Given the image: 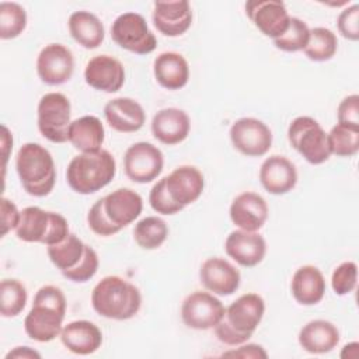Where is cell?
<instances>
[{
	"label": "cell",
	"instance_id": "1",
	"mask_svg": "<svg viewBox=\"0 0 359 359\" xmlns=\"http://www.w3.org/2000/svg\"><path fill=\"white\" fill-rule=\"evenodd\" d=\"M66 314V297L53 286H42L34 296L32 307L24 320L27 335L36 342H50L60 335Z\"/></svg>",
	"mask_w": 359,
	"mask_h": 359
},
{
	"label": "cell",
	"instance_id": "2",
	"mask_svg": "<svg viewBox=\"0 0 359 359\" xmlns=\"http://www.w3.org/2000/svg\"><path fill=\"white\" fill-rule=\"evenodd\" d=\"M264 313L265 302L259 294H241L224 310L222 320L215 325V334L229 346L245 344L259 325Z\"/></svg>",
	"mask_w": 359,
	"mask_h": 359
},
{
	"label": "cell",
	"instance_id": "3",
	"mask_svg": "<svg viewBox=\"0 0 359 359\" xmlns=\"http://www.w3.org/2000/svg\"><path fill=\"white\" fill-rule=\"evenodd\" d=\"M91 304L95 313L111 320H129L142 306L140 290L126 279L111 275L102 278L91 292Z\"/></svg>",
	"mask_w": 359,
	"mask_h": 359
},
{
	"label": "cell",
	"instance_id": "4",
	"mask_svg": "<svg viewBox=\"0 0 359 359\" xmlns=\"http://www.w3.org/2000/svg\"><path fill=\"white\" fill-rule=\"evenodd\" d=\"M15 168L24 191L32 196H46L56 182L52 154L39 143H25L15 157Z\"/></svg>",
	"mask_w": 359,
	"mask_h": 359
},
{
	"label": "cell",
	"instance_id": "5",
	"mask_svg": "<svg viewBox=\"0 0 359 359\" xmlns=\"http://www.w3.org/2000/svg\"><path fill=\"white\" fill-rule=\"evenodd\" d=\"M115 174L116 163L114 156L101 149L73 157L66 170V181L74 192L90 195L107 187Z\"/></svg>",
	"mask_w": 359,
	"mask_h": 359
},
{
	"label": "cell",
	"instance_id": "6",
	"mask_svg": "<svg viewBox=\"0 0 359 359\" xmlns=\"http://www.w3.org/2000/svg\"><path fill=\"white\" fill-rule=\"evenodd\" d=\"M69 234L67 220L55 212H46L38 206H27L21 210L15 236L25 243L48 245L60 243Z\"/></svg>",
	"mask_w": 359,
	"mask_h": 359
},
{
	"label": "cell",
	"instance_id": "7",
	"mask_svg": "<svg viewBox=\"0 0 359 359\" xmlns=\"http://www.w3.org/2000/svg\"><path fill=\"white\" fill-rule=\"evenodd\" d=\"M290 146L313 165L323 164L331 156L328 139L321 125L311 116H297L287 128Z\"/></svg>",
	"mask_w": 359,
	"mask_h": 359
},
{
	"label": "cell",
	"instance_id": "8",
	"mask_svg": "<svg viewBox=\"0 0 359 359\" xmlns=\"http://www.w3.org/2000/svg\"><path fill=\"white\" fill-rule=\"evenodd\" d=\"M70 101L62 93H48L38 102V129L52 143L69 142Z\"/></svg>",
	"mask_w": 359,
	"mask_h": 359
},
{
	"label": "cell",
	"instance_id": "9",
	"mask_svg": "<svg viewBox=\"0 0 359 359\" xmlns=\"http://www.w3.org/2000/svg\"><path fill=\"white\" fill-rule=\"evenodd\" d=\"M111 36L116 45L136 55L151 53L157 46L154 34L143 15L139 13H123L115 18L111 27Z\"/></svg>",
	"mask_w": 359,
	"mask_h": 359
},
{
	"label": "cell",
	"instance_id": "10",
	"mask_svg": "<svg viewBox=\"0 0 359 359\" xmlns=\"http://www.w3.org/2000/svg\"><path fill=\"white\" fill-rule=\"evenodd\" d=\"M164 165V157L158 147L149 142H137L129 146L123 156L126 177L137 184H147L156 180Z\"/></svg>",
	"mask_w": 359,
	"mask_h": 359
},
{
	"label": "cell",
	"instance_id": "11",
	"mask_svg": "<svg viewBox=\"0 0 359 359\" xmlns=\"http://www.w3.org/2000/svg\"><path fill=\"white\" fill-rule=\"evenodd\" d=\"M223 303L209 292H194L181 306L182 323L192 330H210L224 314Z\"/></svg>",
	"mask_w": 359,
	"mask_h": 359
},
{
	"label": "cell",
	"instance_id": "12",
	"mask_svg": "<svg viewBox=\"0 0 359 359\" xmlns=\"http://www.w3.org/2000/svg\"><path fill=\"white\" fill-rule=\"evenodd\" d=\"M233 146L244 156L259 157L272 146V132L257 118H240L230 128Z\"/></svg>",
	"mask_w": 359,
	"mask_h": 359
},
{
	"label": "cell",
	"instance_id": "13",
	"mask_svg": "<svg viewBox=\"0 0 359 359\" xmlns=\"http://www.w3.org/2000/svg\"><path fill=\"white\" fill-rule=\"evenodd\" d=\"M73 70V53L62 43H49L38 55L36 73L45 84H63L72 79Z\"/></svg>",
	"mask_w": 359,
	"mask_h": 359
},
{
	"label": "cell",
	"instance_id": "14",
	"mask_svg": "<svg viewBox=\"0 0 359 359\" xmlns=\"http://www.w3.org/2000/svg\"><path fill=\"white\" fill-rule=\"evenodd\" d=\"M245 14L265 36L272 39L280 36L287 29L290 21L285 3L275 0L247 1Z\"/></svg>",
	"mask_w": 359,
	"mask_h": 359
},
{
	"label": "cell",
	"instance_id": "15",
	"mask_svg": "<svg viewBox=\"0 0 359 359\" xmlns=\"http://www.w3.org/2000/svg\"><path fill=\"white\" fill-rule=\"evenodd\" d=\"M84 80L94 90L116 93L125 83V69L118 59L109 55H98L87 62Z\"/></svg>",
	"mask_w": 359,
	"mask_h": 359
},
{
	"label": "cell",
	"instance_id": "16",
	"mask_svg": "<svg viewBox=\"0 0 359 359\" xmlns=\"http://www.w3.org/2000/svg\"><path fill=\"white\" fill-rule=\"evenodd\" d=\"M201 283L219 296H230L240 286V272L227 259L220 257L208 258L199 269Z\"/></svg>",
	"mask_w": 359,
	"mask_h": 359
},
{
	"label": "cell",
	"instance_id": "17",
	"mask_svg": "<svg viewBox=\"0 0 359 359\" xmlns=\"http://www.w3.org/2000/svg\"><path fill=\"white\" fill-rule=\"evenodd\" d=\"M151 18L160 34L174 38L189 29L192 24V11L187 0L154 1Z\"/></svg>",
	"mask_w": 359,
	"mask_h": 359
},
{
	"label": "cell",
	"instance_id": "18",
	"mask_svg": "<svg viewBox=\"0 0 359 359\" xmlns=\"http://www.w3.org/2000/svg\"><path fill=\"white\" fill-rule=\"evenodd\" d=\"M226 254L241 266L258 265L266 252V243L257 231L234 230L224 241Z\"/></svg>",
	"mask_w": 359,
	"mask_h": 359
},
{
	"label": "cell",
	"instance_id": "19",
	"mask_svg": "<svg viewBox=\"0 0 359 359\" xmlns=\"http://www.w3.org/2000/svg\"><path fill=\"white\" fill-rule=\"evenodd\" d=\"M259 182L264 189L273 195L290 192L297 184V171L294 164L283 156H269L259 168Z\"/></svg>",
	"mask_w": 359,
	"mask_h": 359
},
{
	"label": "cell",
	"instance_id": "20",
	"mask_svg": "<svg viewBox=\"0 0 359 359\" xmlns=\"http://www.w3.org/2000/svg\"><path fill=\"white\" fill-rule=\"evenodd\" d=\"M268 212L265 199L250 191L237 195L230 205L231 222L245 231H258L265 224Z\"/></svg>",
	"mask_w": 359,
	"mask_h": 359
},
{
	"label": "cell",
	"instance_id": "21",
	"mask_svg": "<svg viewBox=\"0 0 359 359\" xmlns=\"http://www.w3.org/2000/svg\"><path fill=\"white\" fill-rule=\"evenodd\" d=\"M165 178V188L170 196L182 208L195 202L203 192V174L194 165H181Z\"/></svg>",
	"mask_w": 359,
	"mask_h": 359
},
{
	"label": "cell",
	"instance_id": "22",
	"mask_svg": "<svg viewBox=\"0 0 359 359\" xmlns=\"http://www.w3.org/2000/svg\"><path fill=\"white\" fill-rule=\"evenodd\" d=\"M102 201L105 215L119 230L135 222L143 209L142 196L130 188H118Z\"/></svg>",
	"mask_w": 359,
	"mask_h": 359
},
{
	"label": "cell",
	"instance_id": "23",
	"mask_svg": "<svg viewBox=\"0 0 359 359\" xmlns=\"http://www.w3.org/2000/svg\"><path fill=\"white\" fill-rule=\"evenodd\" d=\"M104 116L112 129L122 133L137 132L146 121L143 107L128 97H118L108 101L104 107Z\"/></svg>",
	"mask_w": 359,
	"mask_h": 359
},
{
	"label": "cell",
	"instance_id": "24",
	"mask_svg": "<svg viewBox=\"0 0 359 359\" xmlns=\"http://www.w3.org/2000/svg\"><path fill=\"white\" fill-rule=\"evenodd\" d=\"M191 129V121L187 112L180 108L160 109L151 121V133L163 144L174 146L184 142Z\"/></svg>",
	"mask_w": 359,
	"mask_h": 359
},
{
	"label": "cell",
	"instance_id": "25",
	"mask_svg": "<svg viewBox=\"0 0 359 359\" xmlns=\"http://www.w3.org/2000/svg\"><path fill=\"white\" fill-rule=\"evenodd\" d=\"M59 337L62 344L76 355H91L102 344L101 330L87 320L69 323L62 328Z\"/></svg>",
	"mask_w": 359,
	"mask_h": 359
},
{
	"label": "cell",
	"instance_id": "26",
	"mask_svg": "<svg viewBox=\"0 0 359 359\" xmlns=\"http://www.w3.org/2000/svg\"><path fill=\"white\" fill-rule=\"evenodd\" d=\"M290 289L294 300L299 304H317L325 294L324 275L314 265H303L293 273Z\"/></svg>",
	"mask_w": 359,
	"mask_h": 359
},
{
	"label": "cell",
	"instance_id": "27",
	"mask_svg": "<svg viewBox=\"0 0 359 359\" xmlns=\"http://www.w3.org/2000/svg\"><path fill=\"white\" fill-rule=\"evenodd\" d=\"M339 342V331L337 325L327 320H313L302 327L299 332V344L309 353L331 352Z\"/></svg>",
	"mask_w": 359,
	"mask_h": 359
},
{
	"label": "cell",
	"instance_id": "28",
	"mask_svg": "<svg viewBox=\"0 0 359 359\" xmlns=\"http://www.w3.org/2000/svg\"><path fill=\"white\" fill-rule=\"evenodd\" d=\"M153 73L161 87L180 90L188 83L189 66L182 55L177 52H163L154 59Z\"/></svg>",
	"mask_w": 359,
	"mask_h": 359
},
{
	"label": "cell",
	"instance_id": "29",
	"mask_svg": "<svg viewBox=\"0 0 359 359\" xmlns=\"http://www.w3.org/2000/svg\"><path fill=\"white\" fill-rule=\"evenodd\" d=\"M104 137V125L94 115H84L74 119L69 126V142L81 153H94L101 150Z\"/></svg>",
	"mask_w": 359,
	"mask_h": 359
},
{
	"label": "cell",
	"instance_id": "30",
	"mask_svg": "<svg viewBox=\"0 0 359 359\" xmlns=\"http://www.w3.org/2000/svg\"><path fill=\"white\" fill-rule=\"evenodd\" d=\"M69 32L72 38L86 49L98 48L105 36L101 20L86 10L74 11L69 17Z\"/></svg>",
	"mask_w": 359,
	"mask_h": 359
},
{
	"label": "cell",
	"instance_id": "31",
	"mask_svg": "<svg viewBox=\"0 0 359 359\" xmlns=\"http://www.w3.org/2000/svg\"><path fill=\"white\" fill-rule=\"evenodd\" d=\"M86 245L77 236L69 233L60 243L48 245V257L50 262L63 273L73 269L84 255Z\"/></svg>",
	"mask_w": 359,
	"mask_h": 359
},
{
	"label": "cell",
	"instance_id": "32",
	"mask_svg": "<svg viewBox=\"0 0 359 359\" xmlns=\"http://www.w3.org/2000/svg\"><path fill=\"white\" fill-rule=\"evenodd\" d=\"M338 49L337 35L325 28L316 27L309 32V41L303 49L304 55L313 62H325L334 57Z\"/></svg>",
	"mask_w": 359,
	"mask_h": 359
},
{
	"label": "cell",
	"instance_id": "33",
	"mask_svg": "<svg viewBox=\"0 0 359 359\" xmlns=\"http://www.w3.org/2000/svg\"><path fill=\"white\" fill-rule=\"evenodd\" d=\"M168 236L167 223L157 216H147L139 220L133 229V238L143 250H156L163 245Z\"/></svg>",
	"mask_w": 359,
	"mask_h": 359
},
{
	"label": "cell",
	"instance_id": "34",
	"mask_svg": "<svg viewBox=\"0 0 359 359\" xmlns=\"http://www.w3.org/2000/svg\"><path fill=\"white\" fill-rule=\"evenodd\" d=\"M27 289L17 279H3L0 283V313L3 317H17L27 304Z\"/></svg>",
	"mask_w": 359,
	"mask_h": 359
},
{
	"label": "cell",
	"instance_id": "35",
	"mask_svg": "<svg viewBox=\"0 0 359 359\" xmlns=\"http://www.w3.org/2000/svg\"><path fill=\"white\" fill-rule=\"evenodd\" d=\"M327 139L331 154L352 157L359 151V129L337 123L330 133H327Z\"/></svg>",
	"mask_w": 359,
	"mask_h": 359
},
{
	"label": "cell",
	"instance_id": "36",
	"mask_svg": "<svg viewBox=\"0 0 359 359\" xmlns=\"http://www.w3.org/2000/svg\"><path fill=\"white\" fill-rule=\"evenodd\" d=\"M27 27V13L18 3H0V38H17Z\"/></svg>",
	"mask_w": 359,
	"mask_h": 359
},
{
	"label": "cell",
	"instance_id": "37",
	"mask_svg": "<svg viewBox=\"0 0 359 359\" xmlns=\"http://www.w3.org/2000/svg\"><path fill=\"white\" fill-rule=\"evenodd\" d=\"M309 32L310 28L303 20L297 17H290L287 29L280 36L273 39V45L283 52L303 50L309 41Z\"/></svg>",
	"mask_w": 359,
	"mask_h": 359
},
{
	"label": "cell",
	"instance_id": "38",
	"mask_svg": "<svg viewBox=\"0 0 359 359\" xmlns=\"http://www.w3.org/2000/svg\"><path fill=\"white\" fill-rule=\"evenodd\" d=\"M358 283V265L353 261L339 264L331 276V286L335 294L345 296L355 290Z\"/></svg>",
	"mask_w": 359,
	"mask_h": 359
},
{
	"label": "cell",
	"instance_id": "39",
	"mask_svg": "<svg viewBox=\"0 0 359 359\" xmlns=\"http://www.w3.org/2000/svg\"><path fill=\"white\" fill-rule=\"evenodd\" d=\"M98 265H100V261H98L97 252L90 245H86V251H84V255L80 259V262L73 269L63 272L62 275L72 282L84 283V282L90 280L97 273Z\"/></svg>",
	"mask_w": 359,
	"mask_h": 359
},
{
	"label": "cell",
	"instance_id": "40",
	"mask_svg": "<svg viewBox=\"0 0 359 359\" xmlns=\"http://www.w3.org/2000/svg\"><path fill=\"white\" fill-rule=\"evenodd\" d=\"M149 202L151 209L161 215H175L184 209L170 196L165 188V178H161L153 185L149 194Z\"/></svg>",
	"mask_w": 359,
	"mask_h": 359
},
{
	"label": "cell",
	"instance_id": "41",
	"mask_svg": "<svg viewBox=\"0 0 359 359\" xmlns=\"http://www.w3.org/2000/svg\"><path fill=\"white\" fill-rule=\"evenodd\" d=\"M87 223L88 227L98 236L102 237H108V236H114L118 231H121L116 226H114L111 223V220L108 219V216L105 215L104 210V201L102 198L98 199L97 202H94V205L90 208L88 215H87Z\"/></svg>",
	"mask_w": 359,
	"mask_h": 359
},
{
	"label": "cell",
	"instance_id": "42",
	"mask_svg": "<svg viewBox=\"0 0 359 359\" xmlns=\"http://www.w3.org/2000/svg\"><path fill=\"white\" fill-rule=\"evenodd\" d=\"M338 31L339 34L349 39V41H358L359 39V4L353 3L352 6H348L344 8L337 20Z\"/></svg>",
	"mask_w": 359,
	"mask_h": 359
},
{
	"label": "cell",
	"instance_id": "43",
	"mask_svg": "<svg viewBox=\"0 0 359 359\" xmlns=\"http://www.w3.org/2000/svg\"><path fill=\"white\" fill-rule=\"evenodd\" d=\"M338 123L359 129V95L351 94L345 97L337 109Z\"/></svg>",
	"mask_w": 359,
	"mask_h": 359
},
{
	"label": "cell",
	"instance_id": "44",
	"mask_svg": "<svg viewBox=\"0 0 359 359\" xmlns=\"http://www.w3.org/2000/svg\"><path fill=\"white\" fill-rule=\"evenodd\" d=\"M21 212L17 209L15 203L7 198L1 199V237L8 231L15 230L20 222Z\"/></svg>",
	"mask_w": 359,
	"mask_h": 359
},
{
	"label": "cell",
	"instance_id": "45",
	"mask_svg": "<svg viewBox=\"0 0 359 359\" xmlns=\"http://www.w3.org/2000/svg\"><path fill=\"white\" fill-rule=\"evenodd\" d=\"M222 356L243 358V359H247V358H252V359L262 358V359H265V358H268V353L265 352V349L261 345H257V344H247V345H244V344H241L240 348L223 352Z\"/></svg>",
	"mask_w": 359,
	"mask_h": 359
},
{
	"label": "cell",
	"instance_id": "46",
	"mask_svg": "<svg viewBox=\"0 0 359 359\" xmlns=\"http://www.w3.org/2000/svg\"><path fill=\"white\" fill-rule=\"evenodd\" d=\"M11 358H17V359H39L41 353L36 352L35 349L29 348V346H15L13 351H10L6 355V359H11Z\"/></svg>",
	"mask_w": 359,
	"mask_h": 359
},
{
	"label": "cell",
	"instance_id": "47",
	"mask_svg": "<svg viewBox=\"0 0 359 359\" xmlns=\"http://www.w3.org/2000/svg\"><path fill=\"white\" fill-rule=\"evenodd\" d=\"M359 348V344L358 342H351V344H346L341 352V358H358V349Z\"/></svg>",
	"mask_w": 359,
	"mask_h": 359
}]
</instances>
